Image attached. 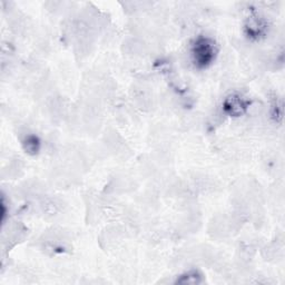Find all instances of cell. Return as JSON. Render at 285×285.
Returning a JSON list of instances; mask_svg holds the SVG:
<instances>
[{"instance_id": "6da1fadb", "label": "cell", "mask_w": 285, "mask_h": 285, "mask_svg": "<svg viewBox=\"0 0 285 285\" xmlns=\"http://www.w3.org/2000/svg\"><path fill=\"white\" fill-rule=\"evenodd\" d=\"M213 48L206 41H203L197 44V47L195 48V58L201 64H206L212 58Z\"/></svg>"}]
</instances>
